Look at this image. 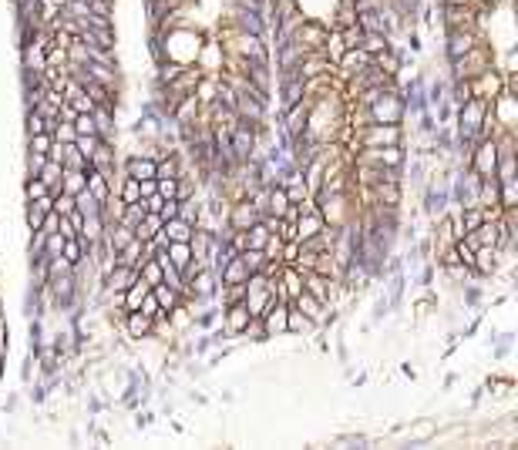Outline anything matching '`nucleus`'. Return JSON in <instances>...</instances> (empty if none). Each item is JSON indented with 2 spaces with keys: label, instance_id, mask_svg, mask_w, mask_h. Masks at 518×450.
I'll use <instances>...</instances> for the list:
<instances>
[{
  "label": "nucleus",
  "instance_id": "f257e3e1",
  "mask_svg": "<svg viewBox=\"0 0 518 450\" xmlns=\"http://www.w3.org/2000/svg\"><path fill=\"white\" fill-rule=\"evenodd\" d=\"M481 38V31H444V44H441V54L444 61H455V57H464Z\"/></svg>",
  "mask_w": 518,
  "mask_h": 450
},
{
  "label": "nucleus",
  "instance_id": "f03ea898",
  "mask_svg": "<svg viewBox=\"0 0 518 450\" xmlns=\"http://www.w3.org/2000/svg\"><path fill=\"white\" fill-rule=\"evenodd\" d=\"M118 333L135 343V339H145L152 336V316H145L142 309H128V316L121 319V326H118Z\"/></svg>",
  "mask_w": 518,
  "mask_h": 450
},
{
  "label": "nucleus",
  "instance_id": "7ed1b4c3",
  "mask_svg": "<svg viewBox=\"0 0 518 450\" xmlns=\"http://www.w3.org/2000/svg\"><path fill=\"white\" fill-rule=\"evenodd\" d=\"M287 313H289V302L276 300L263 313V329H266V339H283L287 336Z\"/></svg>",
  "mask_w": 518,
  "mask_h": 450
},
{
  "label": "nucleus",
  "instance_id": "20e7f679",
  "mask_svg": "<svg viewBox=\"0 0 518 450\" xmlns=\"http://www.w3.org/2000/svg\"><path fill=\"white\" fill-rule=\"evenodd\" d=\"M226 222L232 225V228H250V225L259 222V212L252 208V202L243 195V199H232L229 208H226Z\"/></svg>",
  "mask_w": 518,
  "mask_h": 450
},
{
  "label": "nucleus",
  "instance_id": "39448f33",
  "mask_svg": "<svg viewBox=\"0 0 518 450\" xmlns=\"http://www.w3.org/2000/svg\"><path fill=\"white\" fill-rule=\"evenodd\" d=\"M370 205H384V208H401L404 202V182H377L370 185Z\"/></svg>",
  "mask_w": 518,
  "mask_h": 450
},
{
  "label": "nucleus",
  "instance_id": "423d86ee",
  "mask_svg": "<svg viewBox=\"0 0 518 450\" xmlns=\"http://www.w3.org/2000/svg\"><path fill=\"white\" fill-rule=\"evenodd\" d=\"M289 306H293V309H300V313H303V316H307V319H313V323H317V329H323L326 306H323V302H320V300H317V296H310L307 289H303V293H300L296 300L289 302Z\"/></svg>",
  "mask_w": 518,
  "mask_h": 450
},
{
  "label": "nucleus",
  "instance_id": "0eeeda50",
  "mask_svg": "<svg viewBox=\"0 0 518 450\" xmlns=\"http://www.w3.org/2000/svg\"><path fill=\"white\" fill-rule=\"evenodd\" d=\"M323 212L320 208H313V212H303L300 219H296V242H303V239H310V235H317V232H323Z\"/></svg>",
  "mask_w": 518,
  "mask_h": 450
},
{
  "label": "nucleus",
  "instance_id": "6e6552de",
  "mask_svg": "<svg viewBox=\"0 0 518 450\" xmlns=\"http://www.w3.org/2000/svg\"><path fill=\"white\" fill-rule=\"evenodd\" d=\"M317 333V323L313 319H307L300 309H293L289 306V313H287V336H313Z\"/></svg>",
  "mask_w": 518,
  "mask_h": 450
},
{
  "label": "nucleus",
  "instance_id": "1a4fd4ad",
  "mask_svg": "<svg viewBox=\"0 0 518 450\" xmlns=\"http://www.w3.org/2000/svg\"><path fill=\"white\" fill-rule=\"evenodd\" d=\"M135 276H138V269H128V265H115L105 279H101V286H108V289H118V293H125L128 286L135 282Z\"/></svg>",
  "mask_w": 518,
  "mask_h": 450
},
{
  "label": "nucleus",
  "instance_id": "9d476101",
  "mask_svg": "<svg viewBox=\"0 0 518 450\" xmlns=\"http://www.w3.org/2000/svg\"><path fill=\"white\" fill-rule=\"evenodd\" d=\"M192 232H195V225H189L185 219H178V215L162 225V235H165L169 242H189V239H192Z\"/></svg>",
  "mask_w": 518,
  "mask_h": 450
},
{
  "label": "nucleus",
  "instance_id": "9b49d317",
  "mask_svg": "<svg viewBox=\"0 0 518 450\" xmlns=\"http://www.w3.org/2000/svg\"><path fill=\"white\" fill-rule=\"evenodd\" d=\"M411 444H427V440H438V420H421V424H411L407 427Z\"/></svg>",
  "mask_w": 518,
  "mask_h": 450
},
{
  "label": "nucleus",
  "instance_id": "f8f14e48",
  "mask_svg": "<svg viewBox=\"0 0 518 450\" xmlns=\"http://www.w3.org/2000/svg\"><path fill=\"white\" fill-rule=\"evenodd\" d=\"M148 293H152V286L142 279V276H135V282L128 286V289H125V309H138V306H142V300H145Z\"/></svg>",
  "mask_w": 518,
  "mask_h": 450
},
{
  "label": "nucleus",
  "instance_id": "ddd939ff",
  "mask_svg": "<svg viewBox=\"0 0 518 450\" xmlns=\"http://www.w3.org/2000/svg\"><path fill=\"white\" fill-rule=\"evenodd\" d=\"M390 40H397V38H387V34H381V31H364L360 47L374 57V54H381V51H387V47H390Z\"/></svg>",
  "mask_w": 518,
  "mask_h": 450
},
{
  "label": "nucleus",
  "instance_id": "4468645a",
  "mask_svg": "<svg viewBox=\"0 0 518 450\" xmlns=\"http://www.w3.org/2000/svg\"><path fill=\"white\" fill-rule=\"evenodd\" d=\"M115 263L118 265H128V269H138V265L145 263V259H142V242H138V239H132V242L125 245V249H118V252H115Z\"/></svg>",
  "mask_w": 518,
  "mask_h": 450
},
{
  "label": "nucleus",
  "instance_id": "2eb2a0df",
  "mask_svg": "<svg viewBox=\"0 0 518 450\" xmlns=\"http://www.w3.org/2000/svg\"><path fill=\"white\" fill-rule=\"evenodd\" d=\"M88 182V175L81 169H61V192H68V195H77L81 188Z\"/></svg>",
  "mask_w": 518,
  "mask_h": 450
},
{
  "label": "nucleus",
  "instance_id": "dca6fc26",
  "mask_svg": "<svg viewBox=\"0 0 518 450\" xmlns=\"http://www.w3.org/2000/svg\"><path fill=\"white\" fill-rule=\"evenodd\" d=\"M246 276H250L246 263H243L239 256H232L229 263L222 265V272H219V282H246Z\"/></svg>",
  "mask_w": 518,
  "mask_h": 450
},
{
  "label": "nucleus",
  "instance_id": "f3484780",
  "mask_svg": "<svg viewBox=\"0 0 518 450\" xmlns=\"http://www.w3.org/2000/svg\"><path fill=\"white\" fill-rule=\"evenodd\" d=\"M518 205V178H508V182H498V208H515Z\"/></svg>",
  "mask_w": 518,
  "mask_h": 450
},
{
  "label": "nucleus",
  "instance_id": "a211bd4d",
  "mask_svg": "<svg viewBox=\"0 0 518 450\" xmlns=\"http://www.w3.org/2000/svg\"><path fill=\"white\" fill-rule=\"evenodd\" d=\"M152 296L158 300V306H162L165 313H169L172 306H178V302H182V296L175 293L172 286H165V282H158V286H152Z\"/></svg>",
  "mask_w": 518,
  "mask_h": 450
},
{
  "label": "nucleus",
  "instance_id": "6ab92c4d",
  "mask_svg": "<svg viewBox=\"0 0 518 450\" xmlns=\"http://www.w3.org/2000/svg\"><path fill=\"white\" fill-rule=\"evenodd\" d=\"M75 208L81 212V215H101V202H98L88 188H81V192L75 195Z\"/></svg>",
  "mask_w": 518,
  "mask_h": 450
},
{
  "label": "nucleus",
  "instance_id": "aec40b11",
  "mask_svg": "<svg viewBox=\"0 0 518 450\" xmlns=\"http://www.w3.org/2000/svg\"><path fill=\"white\" fill-rule=\"evenodd\" d=\"M481 302H485V293H481V286H475V279L464 282V286H461V306H468V309H478Z\"/></svg>",
  "mask_w": 518,
  "mask_h": 450
},
{
  "label": "nucleus",
  "instance_id": "412c9836",
  "mask_svg": "<svg viewBox=\"0 0 518 450\" xmlns=\"http://www.w3.org/2000/svg\"><path fill=\"white\" fill-rule=\"evenodd\" d=\"M20 88H47V77L40 68H20Z\"/></svg>",
  "mask_w": 518,
  "mask_h": 450
},
{
  "label": "nucleus",
  "instance_id": "4be33fe9",
  "mask_svg": "<svg viewBox=\"0 0 518 450\" xmlns=\"http://www.w3.org/2000/svg\"><path fill=\"white\" fill-rule=\"evenodd\" d=\"M40 132H47V118H40L34 108H27L24 111V134L31 138V134H40Z\"/></svg>",
  "mask_w": 518,
  "mask_h": 450
},
{
  "label": "nucleus",
  "instance_id": "5701e85b",
  "mask_svg": "<svg viewBox=\"0 0 518 450\" xmlns=\"http://www.w3.org/2000/svg\"><path fill=\"white\" fill-rule=\"evenodd\" d=\"M138 276L148 282V286H158L162 282V263L158 259H145V263L138 265Z\"/></svg>",
  "mask_w": 518,
  "mask_h": 450
},
{
  "label": "nucleus",
  "instance_id": "b1692460",
  "mask_svg": "<svg viewBox=\"0 0 518 450\" xmlns=\"http://www.w3.org/2000/svg\"><path fill=\"white\" fill-rule=\"evenodd\" d=\"M266 239H269V228L263 222H256V225H250V228H246V245H250V249H263V245H266Z\"/></svg>",
  "mask_w": 518,
  "mask_h": 450
},
{
  "label": "nucleus",
  "instance_id": "393cba45",
  "mask_svg": "<svg viewBox=\"0 0 518 450\" xmlns=\"http://www.w3.org/2000/svg\"><path fill=\"white\" fill-rule=\"evenodd\" d=\"M263 256H266L269 263H283V239L276 232H269L266 245H263Z\"/></svg>",
  "mask_w": 518,
  "mask_h": 450
},
{
  "label": "nucleus",
  "instance_id": "a878e982",
  "mask_svg": "<svg viewBox=\"0 0 518 450\" xmlns=\"http://www.w3.org/2000/svg\"><path fill=\"white\" fill-rule=\"evenodd\" d=\"M239 259L246 263V269H250V272H259V269L266 265V256H263V249H243V252H239Z\"/></svg>",
  "mask_w": 518,
  "mask_h": 450
},
{
  "label": "nucleus",
  "instance_id": "bb28decb",
  "mask_svg": "<svg viewBox=\"0 0 518 450\" xmlns=\"http://www.w3.org/2000/svg\"><path fill=\"white\" fill-rule=\"evenodd\" d=\"M64 14H68V17H75V20H81V24H88V17H91L88 0H68V3H64Z\"/></svg>",
  "mask_w": 518,
  "mask_h": 450
},
{
  "label": "nucleus",
  "instance_id": "cd10ccee",
  "mask_svg": "<svg viewBox=\"0 0 518 450\" xmlns=\"http://www.w3.org/2000/svg\"><path fill=\"white\" fill-rule=\"evenodd\" d=\"M44 162H47V155H40V151H27V158H24V171H27V178H38L40 169H44Z\"/></svg>",
  "mask_w": 518,
  "mask_h": 450
},
{
  "label": "nucleus",
  "instance_id": "c85d7f7f",
  "mask_svg": "<svg viewBox=\"0 0 518 450\" xmlns=\"http://www.w3.org/2000/svg\"><path fill=\"white\" fill-rule=\"evenodd\" d=\"M98 141H101V138H98V134H77V138H75V148L81 151V158H84V162H88V158H91V155H95Z\"/></svg>",
  "mask_w": 518,
  "mask_h": 450
},
{
  "label": "nucleus",
  "instance_id": "c756f323",
  "mask_svg": "<svg viewBox=\"0 0 518 450\" xmlns=\"http://www.w3.org/2000/svg\"><path fill=\"white\" fill-rule=\"evenodd\" d=\"M51 138L61 141V145H75L77 132H75V125H68V121H61V118H58V125H54V134H51Z\"/></svg>",
  "mask_w": 518,
  "mask_h": 450
},
{
  "label": "nucleus",
  "instance_id": "7c9ffc66",
  "mask_svg": "<svg viewBox=\"0 0 518 450\" xmlns=\"http://www.w3.org/2000/svg\"><path fill=\"white\" fill-rule=\"evenodd\" d=\"M40 195H47V185L40 178H24V202H34Z\"/></svg>",
  "mask_w": 518,
  "mask_h": 450
},
{
  "label": "nucleus",
  "instance_id": "2f4dec72",
  "mask_svg": "<svg viewBox=\"0 0 518 450\" xmlns=\"http://www.w3.org/2000/svg\"><path fill=\"white\" fill-rule=\"evenodd\" d=\"M61 256L68 259L71 265H77L81 259H84V249H81V242L77 239H64V249H61Z\"/></svg>",
  "mask_w": 518,
  "mask_h": 450
},
{
  "label": "nucleus",
  "instance_id": "473e14b6",
  "mask_svg": "<svg viewBox=\"0 0 518 450\" xmlns=\"http://www.w3.org/2000/svg\"><path fill=\"white\" fill-rule=\"evenodd\" d=\"M54 145V138L47 132H40V134H31L27 138V151H40V155H47V148Z\"/></svg>",
  "mask_w": 518,
  "mask_h": 450
},
{
  "label": "nucleus",
  "instance_id": "72a5a7b5",
  "mask_svg": "<svg viewBox=\"0 0 518 450\" xmlns=\"http://www.w3.org/2000/svg\"><path fill=\"white\" fill-rule=\"evenodd\" d=\"M71 125H75V132L77 134H98V128H95V118H91V114L84 111V114H77L75 121H71Z\"/></svg>",
  "mask_w": 518,
  "mask_h": 450
},
{
  "label": "nucleus",
  "instance_id": "f704fd0d",
  "mask_svg": "<svg viewBox=\"0 0 518 450\" xmlns=\"http://www.w3.org/2000/svg\"><path fill=\"white\" fill-rule=\"evenodd\" d=\"M54 212H58V215H71V212H75V195L58 192V195H54Z\"/></svg>",
  "mask_w": 518,
  "mask_h": 450
},
{
  "label": "nucleus",
  "instance_id": "c9c22d12",
  "mask_svg": "<svg viewBox=\"0 0 518 450\" xmlns=\"http://www.w3.org/2000/svg\"><path fill=\"white\" fill-rule=\"evenodd\" d=\"M340 38H344V47H360L364 31H360V24H353V27H344V31H340Z\"/></svg>",
  "mask_w": 518,
  "mask_h": 450
},
{
  "label": "nucleus",
  "instance_id": "e433bc0d",
  "mask_svg": "<svg viewBox=\"0 0 518 450\" xmlns=\"http://www.w3.org/2000/svg\"><path fill=\"white\" fill-rule=\"evenodd\" d=\"M276 235H280L283 242H296V222H289V219H280V225H276Z\"/></svg>",
  "mask_w": 518,
  "mask_h": 450
},
{
  "label": "nucleus",
  "instance_id": "4c0bfd02",
  "mask_svg": "<svg viewBox=\"0 0 518 450\" xmlns=\"http://www.w3.org/2000/svg\"><path fill=\"white\" fill-rule=\"evenodd\" d=\"M404 34H407V51H411V54H421V51H424L421 31H418V27H407Z\"/></svg>",
  "mask_w": 518,
  "mask_h": 450
},
{
  "label": "nucleus",
  "instance_id": "58836bf2",
  "mask_svg": "<svg viewBox=\"0 0 518 450\" xmlns=\"http://www.w3.org/2000/svg\"><path fill=\"white\" fill-rule=\"evenodd\" d=\"M138 309H142V313H145V316H165V309H162V306H158V300H155L152 293H148V296H145V300H142V306H138Z\"/></svg>",
  "mask_w": 518,
  "mask_h": 450
},
{
  "label": "nucleus",
  "instance_id": "ea45409f",
  "mask_svg": "<svg viewBox=\"0 0 518 450\" xmlns=\"http://www.w3.org/2000/svg\"><path fill=\"white\" fill-rule=\"evenodd\" d=\"M158 215H162L165 222H169V219H175V215H178V199H165V202H162V208H158Z\"/></svg>",
  "mask_w": 518,
  "mask_h": 450
},
{
  "label": "nucleus",
  "instance_id": "a19ab883",
  "mask_svg": "<svg viewBox=\"0 0 518 450\" xmlns=\"http://www.w3.org/2000/svg\"><path fill=\"white\" fill-rule=\"evenodd\" d=\"M175 182L178 178H158V195L162 199H175Z\"/></svg>",
  "mask_w": 518,
  "mask_h": 450
},
{
  "label": "nucleus",
  "instance_id": "79ce46f5",
  "mask_svg": "<svg viewBox=\"0 0 518 450\" xmlns=\"http://www.w3.org/2000/svg\"><path fill=\"white\" fill-rule=\"evenodd\" d=\"M296 256H300V242H283V263L293 265L296 263Z\"/></svg>",
  "mask_w": 518,
  "mask_h": 450
},
{
  "label": "nucleus",
  "instance_id": "37998d69",
  "mask_svg": "<svg viewBox=\"0 0 518 450\" xmlns=\"http://www.w3.org/2000/svg\"><path fill=\"white\" fill-rule=\"evenodd\" d=\"M138 192H142V199L155 195V192H158V178H142V182H138Z\"/></svg>",
  "mask_w": 518,
  "mask_h": 450
},
{
  "label": "nucleus",
  "instance_id": "c03bdc74",
  "mask_svg": "<svg viewBox=\"0 0 518 450\" xmlns=\"http://www.w3.org/2000/svg\"><path fill=\"white\" fill-rule=\"evenodd\" d=\"M44 400H47V387H44V380H40V383H34V387H31V403H44Z\"/></svg>",
  "mask_w": 518,
  "mask_h": 450
},
{
  "label": "nucleus",
  "instance_id": "a18cd8bd",
  "mask_svg": "<svg viewBox=\"0 0 518 450\" xmlns=\"http://www.w3.org/2000/svg\"><path fill=\"white\" fill-rule=\"evenodd\" d=\"M135 424H138L142 430H145V427H152V424H155V413H152V410H138V417H135Z\"/></svg>",
  "mask_w": 518,
  "mask_h": 450
},
{
  "label": "nucleus",
  "instance_id": "49530a36",
  "mask_svg": "<svg viewBox=\"0 0 518 450\" xmlns=\"http://www.w3.org/2000/svg\"><path fill=\"white\" fill-rule=\"evenodd\" d=\"M44 3H51V7H58V10H64V3H68V0H44Z\"/></svg>",
  "mask_w": 518,
  "mask_h": 450
}]
</instances>
